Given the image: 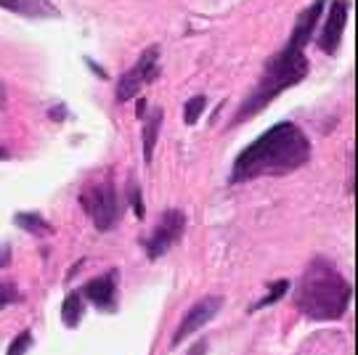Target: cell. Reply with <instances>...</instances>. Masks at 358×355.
I'll use <instances>...</instances> for the list:
<instances>
[{
	"label": "cell",
	"mask_w": 358,
	"mask_h": 355,
	"mask_svg": "<svg viewBox=\"0 0 358 355\" xmlns=\"http://www.w3.org/2000/svg\"><path fill=\"white\" fill-rule=\"evenodd\" d=\"M353 289L329 260H313L306 268L294 303L313 321H334L343 318L350 305Z\"/></svg>",
	"instance_id": "cell-3"
},
{
	"label": "cell",
	"mask_w": 358,
	"mask_h": 355,
	"mask_svg": "<svg viewBox=\"0 0 358 355\" xmlns=\"http://www.w3.org/2000/svg\"><path fill=\"white\" fill-rule=\"evenodd\" d=\"M80 204L99 231H112L120 220V199H117V189L112 180H103L99 186L88 189L80 196Z\"/></svg>",
	"instance_id": "cell-4"
},
{
	"label": "cell",
	"mask_w": 358,
	"mask_h": 355,
	"mask_svg": "<svg viewBox=\"0 0 358 355\" xmlns=\"http://www.w3.org/2000/svg\"><path fill=\"white\" fill-rule=\"evenodd\" d=\"M220 307H223V297H215V294L196 300V303L189 307V313L183 316L178 331L173 334V347H178L180 342H186V340H189L192 334H196L202 326H207V324L220 313Z\"/></svg>",
	"instance_id": "cell-7"
},
{
	"label": "cell",
	"mask_w": 358,
	"mask_h": 355,
	"mask_svg": "<svg viewBox=\"0 0 358 355\" xmlns=\"http://www.w3.org/2000/svg\"><path fill=\"white\" fill-rule=\"evenodd\" d=\"M183 229H186V215L180 210H167L162 212L157 229L152 231V236L146 239V254L157 260L173 249V244L183 236Z\"/></svg>",
	"instance_id": "cell-6"
},
{
	"label": "cell",
	"mask_w": 358,
	"mask_h": 355,
	"mask_svg": "<svg viewBox=\"0 0 358 355\" xmlns=\"http://www.w3.org/2000/svg\"><path fill=\"white\" fill-rule=\"evenodd\" d=\"M29 345H32V334H29V331H22V334L13 337V342L8 345V353L6 355H24L27 350H29Z\"/></svg>",
	"instance_id": "cell-17"
},
{
	"label": "cell",
	"mask_w": 358,
	"mask_h": 355,
	"mask_svg": "<svg viewBox=\"0 0 358 355\" xmlns=\"http://www.w3.org/2000/svg\"><path fill=\"white\" fill-rule=\"evenodd\" d=\"M308 159H310V140L306 133L294 122H279L268 127L236 157L231 180L247 183L266 175H287L300 170Z\"/></svg>",
	"instance_id": "cell-2"
},
{
	"label": "cell",
	"mask_w": 358,
	"mask_h": 355,
	"mask_svg": "<svg viewBox=\"0 0 358 355\" xmlns=\"http://www.w3.org/2000/svg\"><path fill=\"white\" fill-rule=\"evenodd\" d=\"M205 106H207V96H194V99H189L186 106H183V119H186V125H196L202 112H205Z\"/></svg>",
	"instance_id": "cell-13"
},
{
	"label": "cell",
	"mask_w": 358,
	"mask_h": 355,
	"mask_svg": "<svg viewBox=\"0 0 358 355\" xmlns=\"http://www.w3.org/2000/svg\"><path fill=\"white\" fill-rule=\"evenodd\" d=\"M348 13H350V0H334L319 35V48L324 53H334L340 48V40H343L348 24Z\"/></svg>",
	"instance_id": "cell-8"
},
{
	"label": "cell",
	"mask_w": 358,
	"mask_h": 355,
	"mask_svg": "<svg viewBox=\"0 0 358 355\" xmlns=\"http://www.w3.org/2000/svg\"><path fill=\"white\" fill-rule=\"evenodd\" d=\"M16 223L22 226V229H27V231H35V233H43V231H48V226H45V220L40 215H16Z\"/></svg>",
	"instance_id": "cell-16"
},
{
	"label": "cell",
	"mask_w": 358,
	"mask_h": 355,
	"mask_svg": "<svg viewBox=\"0 0 358 355\" xmlns=\"http://www.w3.org/2000/svg\"><path fill=\"white\" fill-rule=\"evenodd\" d=\"M159 75V45H149L141 53V59L136 61V66H130L125 75L117 82V101L125 103L130 99H136L141 93L143 85L154 82Z\"/></svg>",
	"instance_id": "cell-5"
},
{
	"label": "cell",
	"mask_w": 358,
	"mask_h": 355,
	"mask_svg": "<svg viewBox=\"0 0 358 355\" xmlns=\"http://www.w3.org/2000/svg\"><path fill=\"white\" fill-rule=\"evenodd\" d=\"M130 204H133V210H136V215L143 217L146 212H143V202H141V189L136 186V189H130Z\"/></svg>",
	"instance_id": "cell-18"
},
{
	"label": "cell",
	"mask_w": 358,
	"mask_h": 355,
	"mask_svg": "<svg viewBox=\"0 0 358 355\" xmlns=\"http://www.w3.org/2000/svg\"><path fill=\"white\" fill-rule=\"evenodd\" d=\"M0 159H8V152H6V149H0Z\"/></svg>",
	"instance_id": "cell-19"
},
{
	"label": "cell",
	"mask_w": 358,
	"mask_h": 355,
	"mask_svg": "<svg viewBox=\"0 0 358 355\" xmlns=\"http://www.w3.org/2000/svg\"><path fill=\"white\" fill-rule=\"evenodd\" d=\"M159 127H162V109H154L152 117L143 125V157H146V162L154 159L152 154H154V143L159 138Z\"/></svg>",
	"instance_id": "cell-11"
},
{
	"label": "cell",
	"mask_w": 358,
	"mask_h": 355,
	"mask_svg": "<svg viewBox=\"0 0 358 355\" xmlns=\"http://www.w3.org/2000/svg\"><path fill=\"white\" fill-rule=\"evenodd\" d=\"M0 103H3V85H0Z\"/></svg>",
	"instance_id": "cell-20"
},
{
	"label": "cell",
	"mask_w": 358,
	"mask_h": 355,
	"mask_svg": "<svg viewBox=\"0 0 358 355\" xmlns=\"http://www.w3.org/2000/svg\"><path fill=\"white\" fill-rule=\"evenodd\" d=\"M324 6H327V0H316L313 6H308L306 11L300 13V19H297V24H294L292 35L287 40V45H284L273 59H268L260 82H257L255 88H252V93L247 96V101L239 106V115H236L234 122H244V119L255 117L257 112L266 109L279 93H284L287 88H292V85L306 80L308 59L303 51H306L308 40H310L313 29L319 24L321 13H324Z\"/></svg>",
	"instance_id": "cell-1"
},
{
	"label": "cell",
	"mask_w": 358,
	"mask_h": 355,
	"mask_svg": "<svg viewBox=\"0 0 358 355\" xmlns=\"http://www.w3.org/2000/svg\"><path fill=\"white\" fill-rule=\"evenodd\" d=\"M22 300V294L16 289V284L11 281H0V307H8V305L19 303Z\"/></svg>",
	"instance_id": "cell-15"
},
{
	"label": "cell",
	"mask_w": 358,
	"mask_h": 355,
	"mask_svg": "<svg viewBox=\"0 0 358 355\" xmlns=\"http://www.w3.org/2000/svg\"><path fill=\"white\" fill-rule=\"evenodd\" d=\"M287 289H289V281L282 279V281H273L271 284V292L263 297V300H257L255 305H252V310H260V307H268V305H273L276 300H282L284 294H287Z\"/></svg>",
	"instance_id": "cell-14"
},
{
	"label": "cell",
	"mask_w": 358,
	"mask_h": 355,
	"mask_svg": "<svg viewBox=\"0 0 358 355\" xmlns=\"http://www.w3.org/2000/svg\"><path fill=\"white\" fill-rule=\"evenodd\" d=\"M83 294H66V300H64V307H62V321H64L66 326H72L75 329L77 324H80V318H83Z\"/></svg>",
	"instance_id": "cell-12"
},
{
	"label": "cell",
	"mask_w": 358,
	"mask_h": 355,
	"mask_svg": "<svg viewBox=\"0 0 358 355\" xmlns=\"http://www.w3.org/2000/svg\"><path fill=\"white\" fill-rule=\"evenodd\" d=\"M115 289H117V273L109 270V273H103V276L93 279L90 284H85L83 294L93 305H99V307H112V303H115Z\"/></svg>",
	"instance_id": "cell-9"
},
{
	"label": "cell",
	"mask_w": 358,
	"mask_h": 355,
	"mask_svg": "<svg viewBox=\"0 0 358 355\" xmlns=\"http://www.w3.org/2000/svg\"><path fill=\"white\" fill-rule=\"evenodd\" d=\"M0 8L11 13H22V16H32V19H48V16H59L56 6L48 0H0Z\"/></svg>",
	"instance_id": "cell-10"
}]
</instances>
